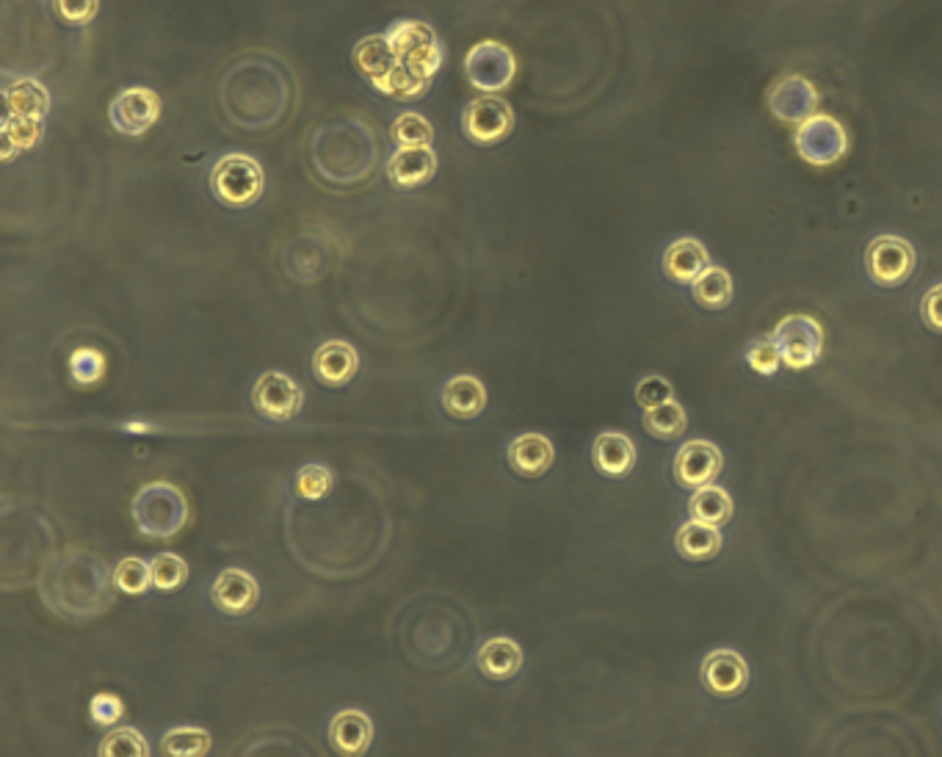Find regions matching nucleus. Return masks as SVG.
<instances>
[{"instance_id": "f257e3e1", "label": "nucleus", "mask_w": 942, "mask_h": 757, "mask_svg": "<svg viewBox=\"0 0 942 757\" xmlns=\"http://www.w3.org/2000/svg\"><path fill=\"white\" fill-rule=\"evenodd\" d=\"M113 586L117 581L100 555L84 548H69L45 566L40 595L56 617L86 623L111 608Z\"/></svg>"}, {"instance_id": "f03ea898", "label": "nucleus", "mask_w": 942, "mask_h": 757, "mask_svg": "<svg viewBox=\"0 0 942 757\" xmlns=\"http://www.w3.org/2000/svg\"><path fill=\"white\" fill-rule=\"evenodd\" d=\"M354 69L359 73V78L370 86L373 91H379L388 100H418V97L426 95L429 84L432 80H423L418 75H412L404 64L399 62V56L390 47L388 36L373 34L365 36L354 45L351 53Z\"/></svg>"}, {"instance_id": "7ed1b4c3", "label": "nucleus", "mask_w": 942, "mask_h": 757, "mask_svg": "<svg viewBox=\"0 0 942 757\" xmlns=\"http://www.w3.org/2000/svg\"><path fill=\"white\" fill-rule=\"evenodd\" d=\"M136 528L150 539H172L188 522V500L177 487L166 482H152L136 493L130 504Z\"/></svg>"}, {"instance_id": "20e7f679", "label": "nucleus", "mask_w": 942, "mask_h": 757, "mask_svg": "<svg viewBox=\"0 0 942 757\" xmlns=\"http://www.w3.org/2000/svg\"><path fill=\"white\" fill-rule=\"evenodd\" d=\"M266 188L263 166L247 152H227L210 169V194L225 208H252Z\"/></svg>"}, {"instance_id": "39448f33", "label": "nucleus", "mask_w": 942, "mask_h": 757, "mask_svg": "<svg viewBox=\"0 0 942 757\" xmlns=\"http://www.w3.org/2000/svg\"><path fill=\"white\" fill-rule=\"evenodd\" d=\"M385 36H388L399 62L418 78L432 80L443 67V42L437 40L432 25L423 23V20H396L385 31Z\"/></svg>"}, {"instance_id": "423d86ee", "label": "nucleus", "mask_w": 942, "mask_h": 757, "mask_svg": "<svg viewBox=\"0 0 942 757\" xmlns=\"http://www.w3.org/2000/svg\"><path fill=\"white\" fill-rule=\"evenodd\" d=\"M515 130V111L504 97L478 95L462 111V133L478 147H495Z\"/></svg>"}, {"instance_id": "0eeeda50", "label": "nucleus", "mask_w": 942, "mask_h": 757, "mask_svg": "<svg viewBox=\"0 0 942 757\" xmlns=\"http://www.w3.org/2000/svg\"><path fill=\"white\" fill-rule=\"evenodd\" d=\"M515 53L495 40L478 42L465 56L467 80H470L473 89L484 91V95H498V91L509 89L511 80H515Z\"/></svg>"}, {"instance_id": "6e6552de", "label": "nucleus", "mask_w": 942, "mask_h": 757, "mask_svg": "<svg viewBox=\"0 0 942 757\" xmlns=\"http://www.w3.org/2000/svg\"><path fill=\"white\" fill-rule=\"evenodd\" d=\"M775 343L780 348V357L788 368L802 370L819 363L824 352V329L810 315H788L775 329Z\"/></svg>"}, {"instance_id": "1a4fd4ad", "label": "nucleus", "mask_w": 942, "mask_h": 757, "mask_svg": "<svg viewBox=\"0 0 942 757\" xmlns=\"http://www.w3.org/2000/svg\"><path fill=\"white\" fill-rule=\"evenodd\" d=\"M252 407L260 418L271 423H288L302 412L304 393L296 379L282 370H266L252 388Z\"/></svg>"}, {"instance_id": "9d476101", "label": "nucleus", "mask_w": 942, "mask_h": 757, "mask_svg": "<svg viewBox=\"0 0 942 757\" xmlns=\"http://www.w3.org/2000/svg\"><path fill=\"white\" fill-rule=\"evenodd\" d=\"M865 269L881 288H898L912 277L914 249L898 236H879L865 252Z\"/></svg>"}, {"instance_id": "9b49d317", "label": "nucleus", "mask_w": 942, "mask_h": 757, "mask_svg": "<svg viewBox=\"0 0 942 757\" xmlns=\"http://www.w3.org/2000/svg\"><path fill=\"white\" fill-rule=\"evenodd\" d=\"M161 117V97L147 86L122 89L108 106L111 128L122 136H144Z\"/></svg>"}, {"instance_id": "f8f14e48", "label": "nucleus", "mask_w": 942, "mask_h": 757, "mask_svg": "<svg viewBox=\"0 0 942 757\" xmlns=\"http://www.w3.org/2000/svg\"><path fill=\"white\" fill-rule=\"evenodd\" d=\"M260 601V586L247 570H221L216 575V581L210 584V603L216 606V612L227 614V617H243V614L252 612Z\"/></svg>"}, {"instance_id": "ddd939ff", "label": "nucleus", "mask_w": 942, "mask_h": 757, "mask_svg": "<svg viewBox=\"0 0 942 757\" xmlns=\"http://www.w3.org/2000/svg\"><path fill=\"white\" fill-rule=\"evenodd\" d=\"M722 451L716 445L705 440H691L674 456V478L691 489L707 487L722 473Z\"/></svg>"}, {"instance_id": "4468645a", "label": "nucleus", "mask_w": 942, "mask_h": 757, "mask_svg": "<svg viewBox=\"0 0 942 757\" xmlns=\"http://www.w3.org/2000/svg\"><path fill=\"white\" fill-rule=\"evenodd\" d=\"M702 683L716 696H735L749 683V667L735 650H716L702 661Z\"/></svg>"}, {"instance_id": "2eb2a0df", "label": "nucleus", "mask_w": 942, "mask_h": 757, "mask_svg": "<svg viewBox=\"0 0 942 757\" xmlns=\"http://www.w3.org/2000/svg\"><path fill=\"white\" fill-rule=\"evenodd\" d=\"M388 180L396 188H421L437 172V155L432 147H399L388 161Z\"/></svg>"}, {"instance_id": "dca6fc26", "label": "nucleus", "mask_w": 942, "mask_h": 757, "mask_svg": "<svg viewBox=\"0 0 942 757\" xmlns=\"http://www.w3.org/2000/svg\"><path fill=\"white\" fill-rule=\"evenodd\" d=\"M359 354L351 343L329 340L315 348L313 354V376L326 388H343L357 376Z\"/></svg>"}, {"instance_id": "f3484780", "label": "nucleus", "mask_w": 942, "mask_h": 757, "mask_svg": "<svg viewBox=\"0 0 942 757\" xmlns=\"http://www.w3.org/2000/svg\"><path fill=\"white\" fill-rule=\"evenodd\" d=\"M373 740V722L365 711L357 707H346V711L335 713L329 724V744L337 755H365Z\"/></svg>"}, {"instance_id": "a211bd4d", "label": "nucleus", "mask_w": 942, "mask_h": 757, "mask_svg": "<svg viewBox=\"0 0 942 757\" xmlns=\"http://www.w3.org/2000/svg\"><path fill=\"white\" fill-rule=\"evenodd\" d=\"M440 399H443V410L456 421H473L487 410V388L481 385V379L470 374L451 376L443 385Z\"/></svg>"}, {"instance_id": "6ab92c4d", "label": "nucleus", "mask_w": 942, "mask_h": 757, "mask_svg": "<svg viewBox=\"0 0 942 757\" xmlns=\"http://www.w3.org/2000/svg\"><path fill=\"white\" fill-rule=\"evenodd\" d=\"M506 459H509L511 471L515 473H520V476H528V478H537V476H544V473L553 467L555 451H553V443H550L544 434L528 432L511 440L509 448H506Z\"/></svg>"}, {"instance_id": "aec40b11", "label": "nucleus", "mask_w": 942, "mask_h": 757, "mask_svg": "<svg viewBox=\"0 0 942 757\" xmlns=\"http://www.w3.org/2000/svg\"><path fill=\"white\" fill-rule=\"evenodd\" d=\"M476 669L487 680L506 683V680H511L522 669L520 645H517L515 639H509V636H495V639H487L476 652Z\"/></svg>"}, {"instance_id": "412c9836", "label": "nucleus", "mask_w": 942, "mask_h": 757, "mask_svg": "<svg viewBox=\"0 0 942 757\" xmlns=\"http://www.w3.org/2000/svg\"><path fill=\"white\" fill-rule=\"evenodd\" d=\"M711 266V255L696 238H680L663 252V271L680 285H694L696 277Z\"/></svg>"}, {"instance_id": "4be33fe9", "label": "nucleus", "mask_w": 942, "mask_h": 757, "mask_svg": "<svg viewBox=\"0 0 942 757\" xmlns=\"http://www.w3.org/2000/svg\"><path fill=\"white\" fill-rule=\"evenodd\" d=\"M3 102H7V113H14V117L45 119L51 111V91L34 78H14L3 89Z\"/></svg>"}, {"instance_id": "5701e85b", "label": "nucleus", "mask_w": 942, "mask_h": 757, "mask_svg": "<svg viewBox=\"0 0 942 757\" xmlns=\"http://www.w3.org/2000/svg\"><path fill=\"white\" fill-rule=\"evenodd\" d=\"M592 459H595L597 471H600L603 476L619 478V476H625V473L634 471L636 448H634V443H630V437H625V434L603 432L600 437L595 440Z\"/></svg>"}, {"instance_id": "b1692460", "label": "nucleus", "mask_w": 942, "mask_h": 757, "mask_svg": "<svg viewBox=\"0 0 942 757\" xmlns=\"http://www.w3.org/2000/svg\"><path fill=\"white\" fill-rule=\"evenodd\" d=\"M674 548H678L683 559L707 561L722 550V533H718V526H713V522H702L691 517L685 526H680L678 537H674Z\"/></svg>"}, {"instance_id": "393cba45", "label": "nucleus", "mask_w": 942, "mask_h": 757, "mask_svg": "<svg viewBox=\"0 0 942 757\" xmlns=\"http://www.w3.org/2000/svg\"><path fill=\"white\" fill-rule=\"evenodd\" d=\"M42 122H45V119L7 113V119H3V163H12L14 152L31 150V147L40 144L42 133H45V125Z\"/></svg>"}, {"instance_id": "a878e982", "label": "nucleus", "mask_w": 942, "mask_h": 757, "mask_svg": "<svg viewBox=\"0 0 942 757\" xmlns=\"http://www.w3.org/2000/svg\"><path fill=\"white\" fill-rule=\"evenodd\" d=\"M694 299L707 310H722L733 302V277L722 266H707L691 285Z\"/></svg>"}, {"instance_id": "bb28decb", "label": "nucleus", "mask_w": 942, "mask_h": 757, "mask_svg": "<svg viewBox=\"0 0 942 757\" xmlns=\"http://www.w3.org/2000/svg\"><path fill=\"white\" fill-rule=\"evenodd\" d=\"M689 511L694 520L713 522V526H724L733 517V498L724 493L722 487H700L689 500Z\"/></svg>"}, {"instance_id": "cd10ccee", "label": "nucleus", "mask_w": 942, "mask_h": 757, "mask_svg": "<svg viewBox=\"0 0 942 757\" xmlns=\"http://www.w3.org/2000/svg\"><path fill=\"white\" fill-rule=\"evenodd\" d=\"M161 751L169 757H203L210 751V735L203 727H172L161 738Z\"/></svg>"}, {"instance_id": "c85d7f7f", "label": "nucleus", "mask_w": 942, "mask_h": 757, "mask_svg": "<svg viewBox=\"0 0 942 757\" xmlns=\"http://www.w3.org/2000/svg\"><path fill=\"white\" fill-rule=\"evenodd\" d=\"M645 429L647 434L658 440H674L685 432V410L678 401H667L652 410L645 412Z\"/></svg>"}, {"instance_id": "c756f323", "label": "nucleus", "mask_w": 942, "mask_h": 757, "mask_svg": "<svg viewBox=\"0 0 942 757\" xmlns=\"http://www.w3.org/2000/svg\"><path fill=\"white\" fill-rule=\"evenodd\" d=\"M390 139L399 147H432L434 128L426 117L415 111H407L390 125Z\"/></svg>"}, {"instance_id": "7c9ffc66", "label": "nucleus", "mask_w": 942, "mask_h": 757, "mask_svg": "<svg viewBox=\"0 0 942 757\" xmlns=\"http://www.w3.org/2000/svg\"><path fill=\"white\" fill-rule=\"evenodd\" d=\"M113 581H117L119 592L139 597L152 586V570L144 559L128 555V559H122L113 566Z\"/></svg>"}, {"instance_id": "2f4dec72", "label": "nucleus", "mask_w": 942, "mask_h": 757, "mask_svg": "<svg viewBox=\"0 0 942 757\" xmlns=\"http://www.w3.org/2000/svg\"><path fill=\"white\" fill-rule=\"evenodd\" d=\"M100 757H147L150 755V744H147L144 735L133 727H119L102 738Z\"/></svg>"}, {"instance_id": "473e14b6", "label": "nucleus", "mask_w": 942, "mask_h": 757, "mask_svg": "<svg viewBox=\"0 0 942 757\" xmlns=\"http://www.w3.org/2000/svg\"><path fill=\"white\" fill-rule=\"evenodd\" d=\"M152 586L158 592H174L188 581V564L177 553H158L150 561Z\"/></svg>"}, {"instance_id": "72a5a7b5", "label": "nucleus", "mask_w": 942, "mask_h": 757, "mask_svg": "<svg viewBox=\"0 0 942 757\" xmlns=\"http://www.w3.org/2000/svg\"><path fill=\"white\" fill-rule=\"evenodd\" d=\"M332 484H335V476H332L329 467L318 465V462H310V465H304L302 471L296 473V478H293L296 495L304 500L324 498V495L332 489Z\"/></svg>"}, {"instance_id": "f704fd0d", "label": "nucleus", "mask_w": 942, "mask_h": 757, "mask_svg": "<svg viewBox=\"0 0 942 757\" xmlns=\"http://www.w3.org/2000/svg\"><path fill=\"white\" fill-rule=\"evenodd\" d=\"M746 359H749V365L758 374L769 376L775 374L777 368H780L782 357H780V348H777L775 337H760V340H751L749 348H746Z\"/></svg>"}, {"instance_id": "c9c22d12", "label": "nucleus", "mask_w": 942, "mask_h": 757, "mask_svg": "<svg viewBox=\"0 0 942 757\" xmlns=\"http://www.w3.org/2000/svg\"><path fill=\"white\" fill-rule=\"evenodd\" d=\"M58 18L69 25H89L100 12V0H53Z\"/></svg>"}, {"instance_id": "e433bc0d", "label": "nucleus", "mask_w": 942, "mask_h": 757, "mask_svg": "<svg viewBox=\"0 0 942 757\" xmlns=\"http://www.w3.org/2000/svg\"><path fill=\"white\" fill-rule=\"evenodd\" d=\"M672 385L663 379V376H645L639 385H636V401H639L645 410H652V407L658 404H667V401H672Z\"/></svg>"}, {"instance_id": "4c0bfd02", "label": "nucleus", "mask_w": 942, "mask_h": 757, "mask_svg": "<svg viewBox=\"0 0 942 757\" xmlns=\"http://www.w3.org/2000/svg\"><path fill=\"white\" fill-rule=\"evenodd\" d=\"M102 368H106V363H102L100 354L91 352V348H80V352H75L73 359H69V370H73L75 382L80 385L97 382Z\"/></svg>"}, {"instance_id": "58836bf2", "label": "nucleus", "mask_w": 942, "mask_h": 757, "mask_svg": "<svg viewBox=\"0 0 942 757\" xmlns=\"http://www.w3.org/2000/svg\"><path fill=\"white\" fill-rule=\"evenodd\" d=\"M91 722L100 724V727H111L119 716H122V702L111 694H97L89 705Z\"/></svg>"}, {"instance_id": "ea45409f", "label": "nucleus", "mask_w": 942, "mask_h": 757, "mask_svg": "<svg viewBox=\"0 0 942 757\" xmlns=\"http://www.w3.org/2000/svg\"><path fill=\"white\" fill-rule=\"evenodd\" d=\"M920 315L934 332H942V282L931 288L920 302Z\"/></svg>"}]
</instances>
